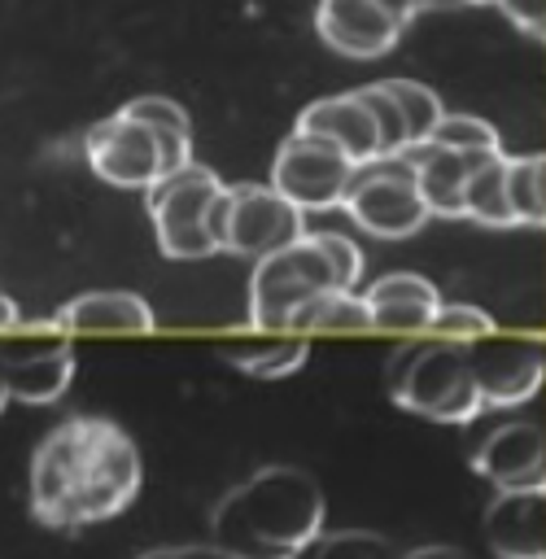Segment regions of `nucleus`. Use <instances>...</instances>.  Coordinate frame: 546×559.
Segmentation results:
<instances>
[{
	"mask_svg": "<svg viewBox=\"0 0 546 559\" xmlns=\"http://www.w3.org/2000/svg\"><path fill=\"white\" fill-rule=\"evenodd\" d=\"M411 13H424V9H459V4H485V0H406Z\"/></svg>",
	"mask_w": 546,
	"mask_h": 559,
	"instance_id": "33",
	"label": "nucleus"
},
{
	"mask_svg": "<svg viewBox=\"0 0 546 559\" xmlns=\"http://www.w3.org/2000/svg\"><path fill=\"white\" fill-rule=\"evenodd\" d=\"M323 489L310 472L271 463L210 511V537L232 559H297L323 533Z\"/></svg>",
	"mask_w": 546,
	"mask_h": 559,
	"instance_id": "2",
	"label": "nucleus"
},
{
	"mask_svg": "<svg viewBox=\"0 0 546 559\" xmlns=\"http://www.w3.org/2000/svg\"><path fill=\"white\" fill-rule=\"evenodd\" d=\"M494 4L511 17V26H520L533 39H546V0H494Z\"/></svg>",
	"mask_w": 546,
	"mask_h": 559,
	"instance_id": "29",
	"label": "nucleus"
},
{
	"mask_svg": "<svg viewBox=\"0 0 546 559\" xmlns=\"http://www.w3.org/2000/svg\"><path fill=\"white\" fill-rule=\"evenodd\" d=\"M384 83H389V92H393V96H397V105H402L411 148L428 144V140H432V131H437V122L446 118L441 96H437L428 83H419V79H384ZM411 148H406V153H411Z\"/></svg>",
	"mask_w": 546,
	"mask_h": 559,
	"instance_id": "23",
	"label": "nucleus"
},
{
	"mask_svg": "<svg viewBox=\"0 0 546 559\" xmlns=\"http://www.w3.org/2000/svg\"><path fill=\"white\" fill-rule=\"evenodd\" d=\"M371 118H376V131H380V157H402L411 148V135H406V118H402V105L397 96L389 92V83H367L358 87Z\"/></svg>",
	"mask_w": 546,
	"mask_h": 559,
	"instance_id": "26",
	"label": "nucleus"
},
{
	"mask_svg": "<svg viewBox=\"0 0 546 559\" xmlns=\"http://www.w3.org/2000/svg\"><path fill=\"white\" fill-rule=\"evenodd\" d=\"M341 205L363 231H371L380 240H406L432 218L406 153L354 166V179H349Z\"/></svg>",
	"mask_w": 546,
	"mask_h": 559,
	"instance_id": "8",
	"label": "nucleus"
},
{
	"mask_svg": "<svg viewBox=\"0 0 546 559\" xmlns=\"http://www.w3.org/2000/svg\"><path fill=\"white\" fill-rule=\"evenodd\" d=\"M472 472L498 489H537L546 485V428L533 419H511L494 428L472 454Z\"/></svg>",
	"mask_w": 546,
	"mask_h": 559,
	"instance_id": "13",
	"label": "nucleus"
},
{
	"mask_svg": "<svg viewBox=\"0 0 546 559\" xmlns=\"http://www.w3.org/2000/svg\"><path fill=\"white\" fill-rule=\"evenodd\" d=\"M411 166H415V179H419V192H424V205L428 214H441V218H459L463 214V188H467V175L480 157H467V153H454L446 144H419L406 153Z\"/></svg>",
	"mask_w": 546,
	"mask_h": 559,
	"instance_id": "18",
	"label": "nucleus"
},
{
	"mask_svg": "<svg viewBox=\"0 0 546 559\" xmlns=\"http://www.w3.org/2000/svg\"><path fill=\"white\" fill-rule=\"evenodd\" d=\"M210 231L223 253H240L258 262L306 236V210H297L271 183H232V188L223 183L210 214Z\"/></svg>",
	"mask_w": 546,
	"mask_h": 559,
	"instance_id": "7",
	"label": "nucleus"
},
{
	"mask_svg": "<svg viewBox=\"0 0 546 559\" xmlns=\"http://www.w3.org/2000/svg\"><path fill=\"white\" fill-rule=\"evenodd\" d=\"M371 332H397V336H424L441 310V293L419 271H389L363 288Z\"/></svg>",
	"mask_w": 546,
	"mask_h": 559,
	"instance_id": "14",
	"label": "nucleus"
},
{
	"mask_svg": "<svg viewBox=\"0 0 546 559\" xmlns=\"http://www.w3.org/2000/svg\"><path fill=\"white\" fill-rule=\"evenodd\" d=\"M140 450L105 415H70L31 454V515L44 528H87L140 493Z\"/></svg>",
	"mask_w": 546,
	"mask_h": 559,
	"instance_id": "1",
	"label": "nucleus"
},
{
	"mask_svg": "<svg viewBox=\"0 0 546 559\" xmlns=\"http://www.w3.org/2000/svg\"><path fill=\"white\" fill-rule=\"evenodd\" d=\"M0 371L17 402L48 406L74 380V349L52 319L17 323L13 332L0 336Z\"/></svg>",
	"mask_w": 546,
	"mask_h": 559,
	"instance_id": "9",
	"label": "nucleus"
},
{
	"mask_svg": "<svg viewBox=\"0 0 546 559\" xmlns=\"http://www.w3.org/2000/svg\"><path fill=\"white\" fill-rule=\"evenodd\" d=\"M485 546L498 559H546V485L498 489L485 507Z\"/></svg>",
	"mask_w": 546,
	"mask_h": 559,
	"instance_id": "15",
	"label": "nucleus"
},
{
	"mask_svg": "<svg viewBox=\"0 0 546 559\" xmlns=\"http://www.w3.org/2000/svg\"><path fill=\"white\" fill-rule=\"evenodd\" d=\"M223 358L253 380H284V376L306 367L310 345H306V336H266L262 332L253 341H227Z\"/></svg>",
	"mask_w": 546,
	"mask_h": 559,
	"instance_id": "19",
	"label": "nucleus"
},
{
	"mask_svg": "<svg viewBox=\"0 0 546 559\" xmlns=\"http://www.w3.org/2000/svg\"><path fill=\"white\" fill-rule=\"evenodd\" d=\"M463 214L485 227H515L511 201H507V153L480 157L463 188Z\"/></svg>",
	"mask_w": 546,
	"mask_h": 559,
	"instance_id": "21",
	"label": "nucleus"
},
{
	"mask_svg": "<svg viewBox=\"0 0 546 559\" xmlns=\"http://www.w3.org/2000/svg\"><path fill=\"white\" fill-rule=\"evenodd\" d=\"M297 131L319 135L328 144H336L354 166L376 162L380 157V131L376 118L363 100V92H336V96H319L297 114Z\"/></svg>",
	"mask_w": 546,
	"mask_h": 559,
	"instance_id": "16",
	"label": "nucleus"
},
{
	"mask_svg": "<svg viewBox=\"0 0 546 559\" xmlns=\"http://www.w3.org/2000/svg\"><path fill=\"white\" fill-rule=\"evenodd\" d=\"M349 179H354V162L336 144L293 127V135L280 140V148H275L266 183L280 197H288L297 210L310 214V210H336L345 201Z\"/></svg>",
	"mask_w": 546,
	"mask_h": 559,
	"instance_id": "10",
	"label": "nucleus"
},
{
	"mask_svg": "<svg viewBox=\"0 0 546 559\" xmlns=\"http://www.w3.org/2000/svg\"><path fill=\"white\" fill-rule=\"evenodd\" d=\"M122 109H127V114H135V118H144V122H153V127L192 131V122H188L183 105H179V100H170V96H135V100H127Z\"/></svg>",
	"mask_w": 546,
	"mask_h": 559,
	"instance_id": "28",
	"label": "nucleus"
},
{
	"mask_svg": "<svg viewBox=\"0 0 546 559\" xmlns=\"http://www.w3.org/2000/svg\"><path fill=\"white\" fill-rule=\"evenodd\" d=\"M402 559H467V550H459V546H415Z\"/></svg>",
	"mask_w": 546,
	"mask_h": 559,
	"instance_id": "31",
	"label": "nucleus"
},
{
	"mask_svg": "<svg viewBox=\"0 0 546 559\" xmlns=\"http://www.w3.org/2000/svg\"><path fill=\"white\" fill-rule=\"evenodd\" d=\"M13 402V393H9V384H4V371H0V411Z\"/></svg>",
	"mask_w": 546,
	"mask_h": 559,
	"instance_id": "35",
	"label": "nucleus"
},
{
	"mask_svg": "<svg viewBox=\"0 0 546 559\" xmlns=\"http://www.w3.org/2000/svg\"><path fill=\"white\" fill-rule=\"evenodd\" d=\"M52 323L66 332V336H149L157 328V314L153 306L140 297V293H122V288H105V293H79L70 297Z\"/></svg>",
	"mask_w": 546,
	"mask_h": 559,
	"instance_id": "17",
	"label": "nucleus"
},
{
	"mask_svg": "<svg viewBox=\"0 0 546 559\" xmlns=\"http://www.w3.org/2000/svg\"><path fill=\"white\" fill-rule=\"evenodd\" d=\"M432 144H446V148L467 153V157H494V153H502V140H498L494 122H485L476 114H450V109L437 122Z\"/></svg>",
	"mask_w": 546,
	"mask_h": 559,
	"instance_id": "25",
	"label": "nucleus"
},
{
	"mask_svg": "<svg viewBox=\"0 0 546 559\" xmlns=\"http://www.w3.org/2000/svg\"><path fill=\"white\" fill-rule=\"evenodd\" d=\"M437 341H476V336H489V332H498V323H494V314L489 310H480V306H467V301H441V310H437V319H432V328H428Z\"/></svg>",
	"mask_w": 546,
	"mask_h": 559,
	"instance_id": "27",
	"label": "nucleus"
},
{
	"mask_svg": "<svg viewBox=\"0 0 546 559\" xmlns=\"http://www.w3.org/2000/svg\"><path fill=\"white\" fill-rule=\"evenodd\" d=\"M463 354L485 406H520L546 380V341L529 332H489L463 341Z\"/></svg>",
	"mask_w": 546,
	"mask_h": 559,
	"instance_id": "11",
	"label": "nucleus"
},
{
	"mask_svg": "<svg viewBox=\"0 0 546 559\" xmlns=\"http://www.w3.org/2000/svg\"><path fill=\"white\" fill-rule=\"evenodd\" d=\"M297 559H402V550L371 528H336L319 533Z\"/></svg>",
	"mask_w": 546,
	"mask_h": 559,
	"instance_id": "24",
	"label": "nucleus"
},
{
	"mask_svg": "<svg viewBox=\"0 0 546 559\" xmlns=\"http://www.w3.org/2000/svg\"><path fill=\"white\" fill-rule=\"evenodd\" d=\"M380 4H384L393 17H402V22L411 26V17H415V13H411V4H406V0H380Z\"/></svg>",
	"mask_w": 546,
	"mask_h": 559,
	"instance_id": "34",
	"label": "nucleus"
},
{
	"mask_svg": "<svg viewBox=\"0 0 546 559\" xmlns=\"http://www.w3.org/2000/svg\"><path fill=\"white\" fill-rule=\"evenodd\" d=\"M87 166L114 188H153L162 175L192 162V131L153 127L127 109L100 118L83 140Z\"/></svg>",
	"mask_w": 546,
	"mask_h": 559,
	"instance_id": "5",
	"label": "nucleus"
},
{
	"mask_svg": "<svg viewBox=\"0 0 546 559\" xmlns=\"http://www.w3.org/2000/svg\"><path fill=\"white\" fill-rule=\"evenodd\" d=\"M293 336H314V332H371V314L363 293L354 288H328L310 301H301L288 319Z\"/></svg>",
	"mask_w": 546,
	"mask_h": 559,
	"instance_id": "20",
	"label": "nucleus"
},
{
	"mask_svg": "<svg viewBox=\"0 0 546 559\" xmlns=\"http://www.w3.org/2000/svg\"><path fill=\"white\" fill-rule=\"evenodd\" d=\"M135 559H232V555L210 542V546H153V550L135 555Z\"/></svg>",
	"mask_w": 546,
	"mask_h": 559,
	"instance_id": "30",
	"label": "nucleus"
},
{
	"mask_svg": "<svg viewBox=\"0 0 546 559\" xmlns=\"http://www.w3.org/2000/svg\"><path fill=\"white\" fill-rule=\"evenodd\" d=\"M389 397L432 424H467L485 411L476 376L459 341H406L384 367Z\"/></svg>",
	"mask_w": 546,
	"mask_h": 559,
	"instance_id": "4",
	"label": "nucleus"
},
{
	"mask_svg": "<svg viewBox=\"0 0 546 559\" xmlns=\"http://www.w3.org/2000/svg\"><path fill=\"white\" fill-rule=\"evenodd\" d=\"M314 31L332 52L371 61V57H384L402 39L406 22L393 17L380 0H319Z\"/></svg>",
	"mask_w": 546,
	"mask_h": 559,
	"instance_id": "12",
	"label": "nucleus"
},
{
	"mask_svg": "<svg viewBox=\"0 0 546 559\" xmlns=\"http://www.w3.org/2000/svg\"><path fill=\"white\" fill-rule=\"evenodd\" d=\"M17 323H22V314H17L13 297H4V293H0V336H4V332H13Z\"/></svg>",
	"mask_w": 546,
	"mask_h": 559,
	"instance_id": "32",
	"label": "nucleus"
},
{
	"mask_svg": "<svg viewBox=\"0 0 546 559\" xmlns=\"http://www.w3.org/2000/svg\"><path fill=\"white\" fill-rule=\"evenodd\" d=\"M218 192H223V179L201 162H188V166L162 175L153 188H144V210L153 218L157 249L166 258L192 262V258L218 253V240L210 231Z\"/></svg>",
	"mask_w": 546,
	"mask_h": 559,
	"instance_id": "6",
	"label": "nucleus"
},
{
	"mask_svg": "<svg viewBox=\"0 0 546 559\" xmlns=\"http://www.w3.org/2000/svg\"><path fill=\"white\" fill-rule=\"evenodd\" d=\"M363 275V253L341 231H306L297 245L258 258L249 275V323L258 332H288L301 301L328 288H354Z\"/></svg>",
	"mask_w": 546,
	"mask_h": 559,
	"instance_id": "3",
	"label": "nucleus"
},
{
	"mask_svg": "<svg viewBox=\"0 0 546 559\" xmlns=\"http://www.w3.org/2000/svg\"><path fill=\"white\" fill-rule=\"evenodd\" d=\"M507 201L515 227H546V153L507 157Z\"/></svg>",
	"mask_w": 546,
	"mask_h": 559,
	"instance_id": "22",
	"label": "nucleus"
}]
</instances>
